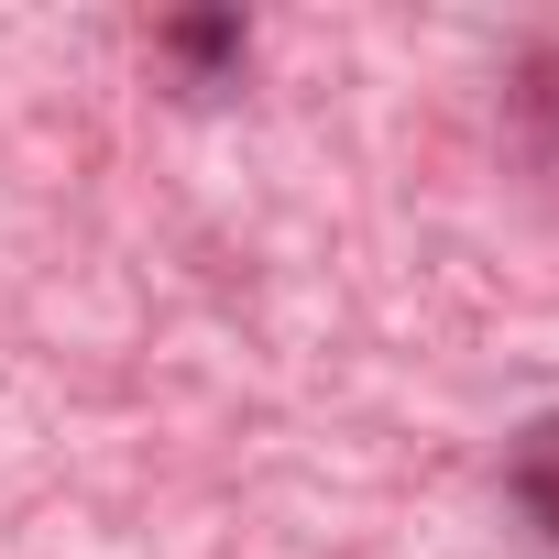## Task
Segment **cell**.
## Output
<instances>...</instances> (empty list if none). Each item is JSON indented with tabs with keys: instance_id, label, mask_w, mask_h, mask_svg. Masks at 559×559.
Instances as JSON below:
<instances>
[{
	"instance_id": "6da1fadb",
	"label": "cell",
	"mask_w": 559,
	"mask_h": 559,
	"mask_svg": "<svg viewBox=\"0 0 559 559\" xmlns=\"http://www.w3.org/2000/svg\"><path fill=\"white\" fill-rule=\"evenodd\" d=\"M504 493H515V504H526V515H537V526L559 537V428H537V439L515 450V472H504Z\"/></svg>"
},
{
	"instance_id": "7a4b0ae2",
	"label": "cell",
	"mask_w": 559,
	"mask_h": 559,
	"mask_svg": "<svg viewBox=\"0 0 559 559\" xmlns=\"http://www.w3.org/2000/svg\"><path fill=\"white\" fill-rule=\"evenodd\" d=\"M165 45H176V56H187L198 78H219V67H241V23H230V12H187V23L165 34Z\"/></svg>"
}]
</instances>
